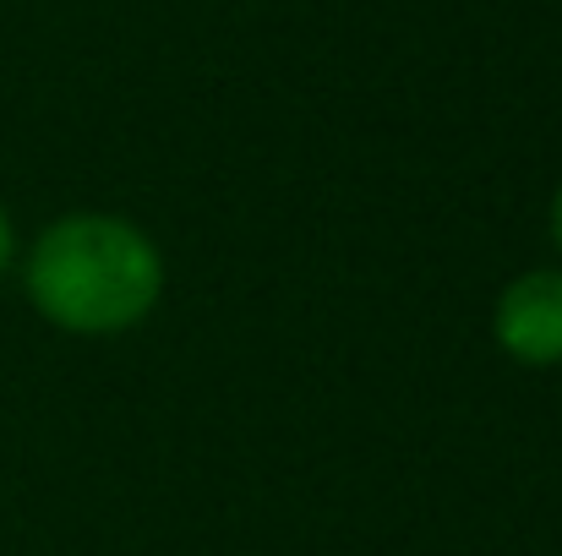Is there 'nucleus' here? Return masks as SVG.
Returning <instances> with one entry per match:
<instances>
[{
    "instance_id": "nucleus-1",
    "label": "nucleus",
    "mask_w": 562,
    "mask_h": 556,
    "mask_svg": "<svg viewBox=\"0 0 562 556\" xmlns=\"http://www.w3.org/2000/svg\"><path fill=\"white\" fill-rule=\"evenodd\" d=\"M22 290L49 328L110 339L154 317L165 300V257L121 213H66L27 246Z\"/></svg>"
},
{
    "instance_id": "nucleus-2",
    "label": "nucleus",
    "mask_w": 562,
    "mask_h": 556,
    "mask_svg": "<svg viewBox=\"0 0 562 556\" xmlns=\"http://www.w3.org/2000/svg\"><path fill=\"white\" fill-rule=\"evenodd\" d=\"M492 339L519 366H562V268H530L503 284Z\"/></svg>"
},
{
    "instance_id": "nucleus-3",
    "label": "nucleus",
    "mask_w": 562,
    "mask_h": 556,
    "mask_svg": "<svg viewBox=\"0 0 562 556\" xmlns=\"http://www.w3.org/2000/svg\"><path fill=\"white\" fill-rule=\"evenodd\" d=\"M16 268V224H11V213L0 207V273H11Z\"/></svg>"
},
{
    "instance_id": "nucleus-4",
    "label": "nucleus",
    "mask_w": 562,
    "mask_h": 556,
    "mask_svg": "<svg viewBox=\"0 0 562 556\" xmlns=\"http://www.w3.org/2000/svg\"><path fill=\"white\" fill-rule=\"evenodd\" d=\"M552 246H558V257H562V185H558V196H552Z\"/></svg>"
}]
</instances>
